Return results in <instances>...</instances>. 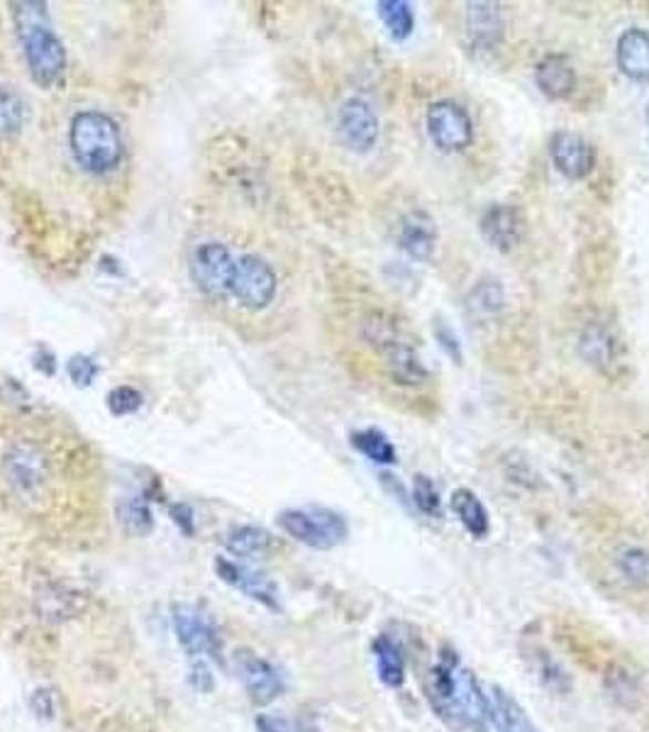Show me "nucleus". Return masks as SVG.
<instances>
[{
  "mask_svg": "<svg viewBox=\"0 0 649 732\" xmlns=\"http://www.w3.org/2000/svg\"><path fill=\"white\" fill-rule=\"evenodd\" d=\"M647 123H649V103H647Z\"/></svg>",
  "mask_w": 649,
  "mask_h": 732,
  "instance_id": "obj_40",
  "label": "nucleus"
},
{
  "mask_svg": "<svg viewBox=\"0 0 649 732\" xmlns=\"http://www.w3.org/2000/svg\"><path fill=\"white\" fill-rule=\"evenodd\" d=\"M435 339L440 342V347L442 352L447 354V357H450L454 364H462L464 362V354H462V345H459V339L454 335V330L447 325L444 321H438L435 323Z\"/></svg>",
  "mask_w": 649,
  "mask_h": 732,
  "instance_id": "obj_34",
  "label": "nucleus"
},
{
  "mask_svg": "<svg viewBox=\"0 0 649 732\" xmlns=\"http://www.w3.org/2000/svg\"><path fill=\"white\" fill-rule=\"evenodd\" d=\"M191 683H193V689H198L200 693H208L212 691V687H216V679H212L210 675V667L206 662H193V669H191Z\"/></svg>",
  "mask_w": 649,
  "mask_h": 732,
  "instance_id": "obj_36",
  "label": "nucleus"
},
{
  "mask_svg": "<svg viewBox=\"0 0 649 732\" xmlns=\"http://www.w3.org/2000/svg\"><path fill=\"white\" fill-rule=\"evenodd\" d=\"M234 266H238V259L226 244L206 242L193 252L191 279L208 296H222V293H230Z\"/></svg>",
  "mask_w": 649,
  "mask_h": 732,
  "instance_id": "obj_10",
  "label": "nucleus"
},
{
  "mask_svg": "<svg viewBox=\"0 0 649 732\" xmlns=\"http://www.w3.org/2000/svg\"><path fill=\"white\" fill-rule=\"evenodd\" d=\"M15 30L22 44V56L30 69L32 81L52 88L66 71V50L56 38L44 3H18L13 6Z\"/></svg>",
  "mask_w": 649,
  "mask_h": 732,
  "instance_id": "obj_2",
  "label": "nucleus"
},
{
  "mask_svg": "<svg viewBox=\"0 0 649 732\" xmlns=\"http://www.w3.org/2000/svg\"><path fill=\"white\" fill-rule=\"evenodd\" d=\"M171 623L176 640L188 657L198 659L210 655L222 662V637L203 608L193 604H176L171 608Z\"/></svg>",
  "mask_w": 649,
  "mask_h": 732,
  "instance_id": "obj_6",
  "label": "nucleus"
},
{
  "mask_svg": "<svg viewBox=\"0 0 649 732\" xmlns=\"http://www.w3.org/2000/svg\"><path fill=\"white\" fill-rule=\"evenodd\" d=\"M279 281L262 257L242 254L234 266L230 296L247 311H264L276 299Z\"/></svg>",
  "mask_w": 649,
  "mask_h": 732,
  "instance_id": "obj_7",
  "label": "nucleus"
},
{
  "mask_svg": "<svg viewBox=\"0 0 649 732\" xmlns=\"http://www.w3.org/2000/svg\"><path fill=\"white\" fill-rule=\"evenodd\" d=\"M216 572L220 576V582H226L228 586L238 588L247 598L257 600L259 606H264L266 610H281V598H279V586L274 578L264 574L262 569H254V566L230 560V557H218L216 560Z\"/></svg>",
  "mask_w": 649,
  "mask_h": 732,
  "instance_id": "obj_12",
  "label": "nucleus"
},
{
  "mask_svg": "<svg viewBox=\"0 0 649 732\" xmlns=\"http://www.w3.org/2000/svg\"><path fill=\"white\" fill-rule=\"evenodd\" d=\"M425 696L432 713L452 732H486L489 699L477 675L467 669L457 649L444 645L438 662L425 675Z\"/></svg>",
  "mask_w": 649,
  "mask_h": 732,
  "instance_id": "obj_1",
  "label": "nucleus"
},
{
  "mask_svg": "<svg viewBox=\"0 0 649 732\" xmlns=\"http://www.w3.org/2000/svg\"><path fill=\"white\" fill-rule=\"evenodd\" d=\"M386 366H388V374H391V379L396 384H404V386H420L430 379L428 369H425V364L420 362L416 347L410 345V337L404 342H396L388 349L381 352Z\"/></svg>",
  "mask_w": 649,
  "mask_h": 732,
  "instance_id": "obj_22",
  "label": "nucleus"
},
{
  "mask_svg": "<svg viewBox=\"0 0 649 732\" xmlns=\"http://www.w3.org/2000/svg\"><path fill=\"white\" fill-rule=\"evenodd\" d=\"M3 477L20 499H38L50 481V459L32 442H18L3 457Z\"/></svg>",
  "mask_w": 649,
  "mask_h": 732,
  "instance_id": "obj_8",
  "label": "nucleus"
},
{
  "mask_svg": "<svg viewBox=\"0 0 649 732\" xmlns=\"http://www.w3.org/2000/svg\"><path fill=\"white\" fill-rule=\"evenodd\" d=\"M276 523L289 537L313 550H335L349 535L345 517L329 508H291L279 513Z\"/></svg>",
  "mask_w": 649,
  "mask_h": 732,
  "instance_id": "obj_4",
  "label": "nucleus"
},
{
  "mask_svg": "<svg viewBox=\"0 0 649 732\" xmlns=\"http://www.w3.org/2000/svg\"><path fill=\"white\" fill-rule=\"evenodd\" d=\"M371 652L376 659V675L386 689L398 691L404 689L406 677H408V665H406V649L400 645L398 637L381 632L376 635L371 642Z\"/></svg>",
  "mask_w": 649,
  "mask_h": 732,
  "instance_id": "obj_20",
  "label": "nucleus"
},
{
  "mask_svg": "<svg viewBox=\"0 0 649 732\" xmlns=\"http://www.w3.org/2000/svg\"><path fill=\"white\" fill-rule=\"evenodd\" d=\"M425 125H428L430 142L442 155H459L474 145V121L457 101L444 98L432 103L425 115Z\"/></svg>",
  "mask_w": 649,
  "mask_h": 732,
  "instance_id": "obj_5",
  "label": "nucleus"
},
{
  "mask_svg": "<svg viewBox=\"0 0 649 732\" xmlns=\"http://www.w3.org/2000/svg\"><path fill=\"white\" fill-rule=\"evenodd\" d=\"M96 374H98V366L91 357H86V354H76V357H71L69 376L76 386L86 388L93 379H96Z\"/></svg>",
  "mask_w": 649,
  "mask_h": 732,
  "instance_id": "obj_33",
  "label": "nucleus"
},
{
  "mask_svg": "<svg viewBox=\"0 0 649 732\" xmlns=\"http://www.w3.org/2000/svg\"><path fill=\"white\" fill-rule=\"evenodd\" d=\"M232 667L254 705L274 703L286 691L281 671L269 659L250 652V649H238L232 657Z\"/></svg>",
  "mask_w": 649,
  "mask_h": 732,
  "instance_id": "obj_9",
  "label": "nucleus"
},
{
  "mask_svg": "<svg viewBox=\"0 0 649 732\" xmlns=\"http://www.w3.org/2000/svg\"><path fill=\"white\" fill-rule=\"evenodd\" d=\"M376 13L394 40H408L416 30V10L408 0H381L376 3Z\"/></svg>",
  "mask_w": 649,
  "mask_h": 732,
  "instance_id": "obj_26",
  "label": "nucleus"
},
{
  "mask_svg": "<svg viewBox=\"0 0 649 732\" xmlns=\"http://www.w3.org/2000/svg\"><path fill=\"white\" fill-rule=\"evenodd\" d=\"M69 147L78 167L93 176L121 167L125 149L121 127L103 111H81L71 117Z\"/></svg>",
  "mask_w": 649,
  "mask_h": 732,
  "instance_id": "obj_3",
  "label": "nucleus"
},
{
  "mask_svg": "<svg viewBox=\"0 0 649 732\" xmlns=\"http://www.w3.org/2000/svg\"><path fill=\"white\" fill-rule=\"evenodd\" d=\"M505 305V293L499 279H481L474 289L469 291L467 309L479 317H495Z\"/></svg>",
  "mask_w": 649,
  "mask_h": 732,
  "instance_id": "obj_27",
  "label": "nucleus"
},
{
  "mask_svg": "<svg viewBox=\"0 0 649 732\" xmlns=\"http://www.w3.org/2000/svg\"><path fill=\"white\" fill-rule=\"evenodd\" d=\"M410 501L418 508L422 515L428 517H442V499L440 491L435 487V481L428 474H416L412 477V487H410Z\"/></svg>",
  "mask_w": 649,
  "mask_h": 732,
  "instance_id": "obj_30",
  "label": "nucleus"
},
{
  "mask_svg": "<svg viewBox=\"0 0 649 732\" xmlns=\"http://www.w3.org/2000/svg\"><path fill=\"white\" fill-rule=\"evenodd\" d=\"M618 569L632 586L649 588V552L642 547L625 550L618 557Z\"/></svg>",
  "mask_w": 649,
  "mask_h": 732,
  "instance_id": "obj_31",
  "label": "nucleus"
},
{
  "mask_svg": "<svg viewBox=\"0 0 649 732\" xmlns=\"http://www.w3.org/2000/svg\"><path fill=\"white\" fill-rule=\"evenodd\" d=\"M616 59L622 76L649 84V32L642 28L625 30L616 44Z\"/></svg>",
  "mask_w": 649,
  "mask_h": 732,
  "instance_id": "obj_19",
  "label": "nucleus"
},
{
  "mask_svg": "<svg viewBox=\"0 0 649 732\" xmlns=\"http://www.w3.org/2000/svg\"><path fill=\"white\" fill-rule=\"evenodd\" d=\"M535 86L549 101H566L576 88V71L566 54H547L535 66Z\"/></svg>",
  "mask_w": 649,
  "mask_h": 732,
  "instance_id": "obj_16",
  "label": "nucleus"
},
{
  "mask_svg": "<svg viewBox=\"0 0 649 732\" xmlns=\"http://www.w3.org/2000/svg\"><path fill=\"white\" fill-rule=\"evenodd\" d=\"M46 696H50L46 691H34V696H32V705H38V699H46ZM34 711H40L42 715H50V713H52V703L46 701V703H42L40 708H34Z\"/></svg>",
  "mask_w": 649,
  "mask_h": 732,
  "instance_id": "obj_38",
  "label": "nucleus"
},
{
  "mask_svg": "<svg viewBox=\"0 0 649 732\" xmlns=\"http://www.w3.org/2000/svg\"><path fill=\"white\" fill-rule=\"evenodd\" d=\"M579 354L600 374H610L620 364V345L604 323H588L579 337Z\"/></svg>",
  "mask_w": 649,
  "mask_h": 732,
  "instance_id": "obj_17",
  "label": "nucleus"
},
{
  "mask_svg": "<svg viewBox=\"0 0 649 732\" xmlns=\"http://www.w3.org/2000/svg\"><path fill=\"white\" fill-rule=\"evenodd\" d=\"M486 699H489V723L495 728V732H542L533 723V718L527 715L521 701L503 687H499V683L486 691Z\"/></svg>",
  "mask_w": 649,
  "mask_h": 732,
  "instance_id": "obj_18",
  "label": "nucleus"
},
{
  "mask_svg": "<svg viewBox=\"0 0 649 732\" xmlns=\"http://www.w3.org/2000/svg\"><path fill=\"white\" fill-rule=\"evenodd\" d=\"M450 508L457 521L474 540H486L491 533V515L486 505L471 489H454L450 495Z\"/></svg>",
  "mask_w": 649,
  "mask_h": 732,
  "instance_id": "obj_23",
  "label": "nucleus"
},
{
  "mask_svg": "<svg viewBox=\"0 0 649 732\" xmlns=\"http://www.w3.org/2000/svg\"><path fill=\"white\" fill-rule=\"evenodd\" d=\"M503 30L505 22L499 6L483 3V0L467 6V34L471 44L479 46V50H493V46H499V42L503 40Z\"/></svg>",
  "mask_w": 649,
  "mask_h": 732,
  "instance_id": "obj_21",
  "label": "nucleus"
},
{
  "mask_svg": "<svg viewBox=\"0 0 649 732\" xmlns=\"http://www.w3.org/2000/svg\"><path fill=\"white\" fill-rule=\"evenodd\" d=\"M299 732H321V730H317V728L311 723V720H301V723H299Z\"/></svg>",
  "mask_w": 649,
  "mask_h": 732,
  "instance_id": "obj_39",
  "label": "nucleus"
},
{
  "mask_svg": "<svg viewBox=\"0 0 649 732\" xmlns=\"http://www.w3.org/2000/svg\"><path fill=\"white\" fill-rule=\"evenodd\" d=\"M479 230L483 234L493 250L499 252H513L517 244H521L523 234H525V218L521 208H515L511 203H495L491 208L483 210V216L479 220Z\"/></svg>",
  "mask_w": 649,
  "mask_h": 732,
  "instance_id": "obj_14",
  "label": "nucleus"
},
{
  "mask_svg": "<svg viewBox=\"0 0 649 732\" xmlns=\"http://www.w3.org/2000/svg\"><path fill=\"white\" fill-rule=\"evenodd\" d=\"M352 447L357 450L359 454H364L374 464H381V467H394L398 462V450L396 445L388 440V435L376 430V428H367V430H357L352 432Z\"/></svg>",
  "mask_w": 649,
  "mask_h": 732,
  "instance_id": "obj_25",
  "label": "nucleus"
},
{
  "mask_svg": "<svg viewBox=\"0 0 649 732\" xmlns=\"http://www.w3.org/2000/svg\"><path fill=\"white\" fill-rule=\"evenodd\" d=\"M549 157L554 169L569 181H584L596 169V149L592 142L576 133H566V129L552 135Z\"/></svg>",
  "mask_w": 649,
  "mask_h": 732,
  "instance_id": "obj_13",
  "label": "nucleus"
},
{
  "mask_svg": "<svg viewBox=\"0 0 649 732\" xmlns=\"http://www.w3.org/2000/svg\"><path fill=\"white\" fill-rule=\"evenodd\" d=\"M226 550L232 554L234 560L247 562V560H259L271 550V535L264 527L257 525H240L228 533L226 537Z\"/></svg>",
  "mask_w": 649,
  "mask_h": 732,
  "instance_id": "obj_24",
  "label": "nucleus"
},
{
  "mask_svg": "<svg viewBox=\"0 0 649 732\" xmlns=\"http://www.w3.org/2000/svg\"><path fill=\"white\" fill-rule=\"evenodd\" d=\"M398 244L412 262H430L435 250H438V226L430 212L410 210L400 220Z\"/></svg>",
  "mask_w": 649,
  "mask_h": 732,
  "instance_id": "obj_15",
  "label": "nucleus"
},
{
  "mask_svg": "<svg viewBox=\"0 0 649 732\" xmlns=\"http://www.w3.org/2000/svg\"><path fill=\"white\" fill-rule=\"evenodd\" d=\"M142 408V394L133 386H117L108 394V410L115 418L135 416Z\"/></svg>",
  "mask_w": 649,
  "mask_h": 732,
  "instance_id": "obj_32",
  "label": "nucleus"
},
{
  "mask_svg": "<svg viewBox=\"0 0 649 732\" xmlns=\"http://www.w3.org/2000/svg\"><path fill=\"white\" fill-rule=\"evenodd\" d=\"M254 725H257V732H289V728H286V723H283V720L271 718V715H259L254 720Z\"/></svg>",
  "mask_w": 649,
  "mask_h": 732,
  "instance_id": "obj_37",
  "label": "nucleus"
},
{
  "mask_svg": "<svg viewBox=\"0 0 649 732\" xmlns=\"http://www.w3.org/2000/svg\"><path fill=\"white\" fill-rule=\"evenodd\" d=\"M117 521H121L125 533L137 537H147L155 530V517H151L145 495H133V499L117 503Z\"/></svg>",
  "mask_w": 649,
  "mask_h": 732,
  "instance_id": "obj_28",
  "label": "nucleus"
},
{
  "mask_svg": "<svg viewBox=\"0 0 649 732\" xmlns=\"http://www.w3.org/2000/svg\"><path fill=\"white\" fill-rule=\"evenodd\" d=\"M171 521L179 525V530L184 535L191 537L196 533V515H193V508L186 505V503H174L171 505Z\"/></svg>",
  "mask_w": 649,
  "mask_h": 732,
  "instance_id": "obj_35",
  "label": "nucleus"
},
{
  "mask_svg": "<svg viewBox=\"0 0 649 732\" xmlns=\"http://www.w3.org/2000/svg\"><path fill=\"white\" fill-rule=\"evenodd\" d=\"M379 115L364 98H349L337 113V135L349 151L369 155L379 142Z\"/></svg>",
  "mask_w": 649,
  "mask_h": 732,
  "instance_id": "obj_11",
  "label": "nucleus"
},
{
  "mask_svg": "<svg viewBox=\"0 0 649 732\" xmlns=\"http://www.w3.org/2000/svg\"><path fill=\"white\" fill-rule=\"evenodd\" d=\"M25 125V105L15 91L0 86V137H15Z\"/></svg>",
  "mask_w": 649,
  "mask_h": 732,
  "instance_id": "obj_29",
  "label": "nucleus"
}]
</instances>
